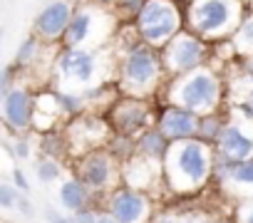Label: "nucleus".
<instances>
[{"mask_svg": "<svg viewBox=\"0 0 253 223\" xmlns=\"http://www.w3.org/2000/svg\"><path fill=\"white\" fill-rule=\"evenodd\" d=\"M213 144L191 137L169 142L167 154L162 159V179L164 186L176 196H194L199 193L213 174Z\"/></svg>", "mask_w": 253, "mask_h": 223, "instance_id": "nucleus-1", "label": "nucleus"}, {"mask_svg": "<svg viewBox=\"0 0 253 223\" xmlns=\"http://www.w3.org/2000/svg\"><path fill=\"white\" fill-rule=\"evenodd\" d=\"M117 55L109 47H65L52 57L50 74L55 77V92L82 94L92 87L107 82V74H114Z\"/></svg>", "mask_w": 253, "mask_h": 223, "instance_id": "nucleus-2", "label": "nucleus"}, {"mask_svg": "<svg viewBox=\"0 0 253 223\" xmlns=\"http://www.w3.org/2000/svg\"><path fill=\"white\" fill-rule=\"evenodd\" d=\"M117 89L126 97H142L152 99L167 82L159 50L142 42L139 37H132L126 42H117Z\"/></svg>", "mask_w": 253, "mask_h": 223, "instance_id": "nucleus-3", "label": "nucleus"}, {"mask_svg": "<svg viewBox=\"0 0 253 223\" xmlns=\"http://www.w3.org/2000/svg\"><path fill=\"white\" fill-rule=\"evenodd\" d=\"M164 97H167V104L184 107L201 117L221 107L223 82L216 74V70H211L209 65H201L191 72L169 77L164 82Z\"/></svg>", "mask_w": 253, "mask_h": 223, "instance_id": "nucleus-4", "label": "nucleus"}, {"mask_svg": "<svg viewBox=\"0 0 253 223\" xmlns=\"http://www.w3.org/2000/svg\"><path fill=\"white\" fill-rule=\"evenodd\" d=\"M243 15V0H189L184 8V28L206 42H221L231 37Z\"/></svg>", "mask_w": 253, "mask_h": 223, "instance_id": "nucleus-5", "label": "nucleus"}, {"mask_svg": "<svg viewBox=\"0 0 253 223\" xmlns=\"http://www.w3.org/2000/svg\"><path fill=\"white\" fill-rule=\"evenodd\" d=\"M119 20L112 8L97 3H77L60 45L65 47H109L119 33Z\"/></svg>", "mask_w": 253, "mask_h": 223, "instance_id": "nucleus-6", "label": "nucleus"}, {"mask_svg": "<svg viewBox=\"0 0 253 223\" xmlns=\"http://www.w3.org/2000/svg\"><path fill=\"white\" fill-rule=\"evenodd\" d=\"M132 25L142 42L162 50L179 30H184V8L179 0H144Z\"/></svg>", "mask_w": 253, "mask_h": 223, "instance_id": "nucleus-7", "label": "nucleus"}, {"mask_svg": "<svg viewBox=\"0 0 253 223\" xmlns=\"http://www.w3.org/2000/svg\"><path fill=\"white\" fill-rule=\"evenodd\" d=\"M72 174H75L97 198H104L109 191H114V188L122 184V164H119L104 147L75 156V161H72Z\"/></svg>", "mask_w": 253, "mask_h": 223, "instance_id": "nucleus-8", "label": "nucleus"}, {"mask_svg": "<svg viewBox=\"0 0 253 223\" xmlns=\"http://www.w3.org/2000/svg\"><path fill=\"white\" fill-rule=\"evenodd\" d=\"M159 57H162L164 74L169 79V77H176V74H184V72H191V70L206 65L209 62V42L184 28L159 50Z\"/></svg>", "mask_w": 253, "mask_h": 223, "instance_id": "nucleus-9", "label": "nucleus"}, {"mask_svg": "<svg viewBox=\"0 0 253 223\" xmlns=\"http://www.w3.org/2000/svg\"><path fill=\"white\" fill-rule=\"evenodd\" d=\"M107 122H109L112 132L137 139L142 132H147L149 127L157 124V114H154L149 99L119 94L112 102V107L107 109Z\"/></svg>", "mask_w": 253, "mask_h": 223, "instance_id": "nucleus-10", "label": "nucleus"}, {"mask_svg": "<svg viewBox=\"0 0 253 223\" xmlns=\"http://www.w3.org/2000/svg\"><path fill=\"white\" fill-rule=\"evenodd\" d=\"M65 137H67V151L75 159L84 151L104 147L107 139L112 137V127L104 117L97 114V112H82V114L70 119Z\"/></svg>", "mask_w": 253, "mask_h": 223, "instance_id": "nucleus-11", "label": "nucleus"}, {"mask_svg": "<svg viewBox=\"0 0 253 223\" xmlns=\"http://www.w3.org/2000/svg\"><path fill=\"white\" fill-rule=\"evenodd\" d=\"M213 151L221 159L241 161L253 156V117L238 109V114H231L213 142Z\"/></svg>", "mask_w": 253, "mask_h": 223, "instance_id": "nucleus-12", "label": "nucleus"}, {"mask_svg": "<svg viewBox=\"0 0 253 223\" xmlns=\"http://www.w3.org/2000/svg\"><path fill=\"white\" fill-rule=\"evenodd\" d=\"M104 211L117 221V223H149L154 216L152 196L137 188H129L119 184L114 191H109L104 198Z\"/></svg>", "mask_w": 253, "mask_h": 223, "instance_id": "nucleus-13", "label": "nucleus"}, {"mask_svg": "<svg viewBox=\"0 0 253 223\" xmlns=\"http://www.w3.org/2000/svg\"><path fill=\"white\" fill-rule=\"evenodd\" d=\"M33 112H35V97L28 87L15 84L5 99L0 102V122L3 127L15 134H28L33 129Z\"/></svg>", "mask_w": 253, "mask_h": 223, "instance_id": "nucleus-14", "label": "nucleus"}, {"mask_svg": "<svg viewBox=\"0 0 253 223\" xmlns=\"http://www.w3.org/2000/svg\"><path fill=\"white\" fill-rule=\"evenodd\" d=\"M72 10H75L72 0H50L33 20V35H38L45 45H60L70 25Z\"/></svg>", "mask_w": 253, "mask_h": 223, "instance_id": "nucleus-15", "label": "nucleus"}, {"mask_svg": "<svg viewBox=\"0 0 253 223\" xmlns=\"http://www.w3.org/2000/svg\"><path fill=\"white\" fill-rule=\"evenodd\" d=\"M211 179H216L221 186L233 188L243 196H253V156L241 159V161H228V159L213 156Z\"/></svg>", "mask_w": 253, "mask_h": 223, "instance_id": "nucleus-16", "label": "nucleus"}, {"mask_svg": "<svg viewBox=\"0 0 253 223\" xmlns=\"http://www.w3.org/2000/svg\"><path fill=\"white\" fill-rule=\"evenodd\" d=\"M169 142H179V139H191L196 137L199 129V114L176 107V104H164V109L157 114V124H154Z\"/></svg>", "mask_w": 253, "mask_h": 223, "instance_id": "nucleus-17", "label": "nucleus"}, {"mask_svg": "<svg viewBox=\"0 0 253 223\" xmlns=\"http://www.w3.org/2000/svg\"><path fill=\"white\" fill-rule=\"evenodd\" d=\"M122 184L129 186V188H137V191L149 193L157 184H164V179H162V164L134 154V156H129L126 161H122Z\"/></svg>", "mask_w": 253, "mask_h": 223, "instance_id": "nucleus-18", "label": "nucleus"}, {"mask_svg": "<svg viewBox=\"0 0 253 223\" xmlns=\"http://www.w3.org/2000/svg\"><path fill=\"white\" fill-rule=\"evenodd\" d=\"M94 201H97V196H94L75 174L67 176V179H60L57 203H60L62 211L75 213V211H80V208H84V206H94Z\"/></svg>", "mask_w": 253, "mask_h": 223, "instance_id": "nucleus-19", "label": "nucleus"}, {"mask_svg": "<svg viewBox=\"0 0 253 223\" xmlns=\"http://www.w3.org/2000/svg\"><path fill=\"white\" fill-rule=\"evenodd\" d=\"M167 147H169V139L157 127H149L147 132H142L134 139V154H139L144 159H152V161H159V164L167 154Z\"/></svg>", "mask_w": 253, "mask_h": 223, "instance_id": "nucleus-20", "label": "nucleus"}, {"mask_svg": "<svg viewBox=\"0 0 253 223\" xmlns=\"http://www.w3.org/2000/svg\"><path fill=\"white\" fill-rule=\"evenodd\" d=\"M228 42H231L236 57H248L253 52V13H246L243 15V20L238 23V28L231 33Z\"/></svg>", "mask_w": 253, "mask_h": 223, "instance_id": "nucleus-21", "label": "nucleus"}, {"mask_svg": "<svg viewBox=\"0 0 253 223\" xmlns=\"http://www.w3.org/2000/svg\"><path fill=\"white\" fill-rule=\"evenodd\" d=\"M45 47H50V45H45L38 35H28V37L18 45L15 57H13V65H15L18 70H28V67H33V65L40 60V52H42Z\"/></svg>", "mask_w": 253, "mask_h": 223, "instance_id": "nucleus-22", "label": "nucleus"}, {"mask_svg": "<svg viewBox=\"0 0 253 223\" xmlns=\"http://www.w3.org/2000/svg\"><path fill=\"white\" fill-rule=\"evenodd\" d=\"M38 149H40V156H52V159H65V154H70L67 137L60 134L57 129L38 134Z\"/></svg>", "mask_w": 253, "mask_h": 223, "instance_id": "nucleus-23", "label": "nucleus"}, {"mask_svg": "<svg viewBox=\"0 0 253 223\" xmlns=\"http://www.w3.org/2000/svg\"><path fill=\"white\" fill-rule=\"evenodd\" d=\"M226 119H228V117L218 114V109H216V112H209V114H201V117H199L196 137H199V139H204V142H209V144H213V142L218 139V134H221V129H223Z\"/></svg>", "mask_w": 253, "mask_h": 223, "instance_id": "nucleus-24", "label": "nucleus"}, {"mask_svg": "<svg viewBox=\"0 0 253 223\" xmlns=\"http://www.w3.org/2000/svg\"><path fill=\"white\" fill-rule=\"evenodd\" d=\"M35 176L40 184L50 186V184H57L62 179V164L60 159H52V156H40L35 161Z\"/></svg>", "mask_w": 253, "mask_h": 223, "instance_id": "nucleus-25", "label": "nucleus"}, {"mask_svg": "<svg viewBox=\"0 0 253 223\" xmlns=\"http://www.w3.org/2000/svg\"><path fill=\"white\" fill-rule=\"evenodd\" d=\"M104 149H107V151L122 164V161L129 159V156H134V137H126V134H117V132H112V137L107 139Z\"/></svg>", "mask_w": 253, "mask_h": 223, "instance_id": "nucleus-26", "label": "nucleus"}, {"mask_svg": "<svg viewBox=\"0 0 253 223\" xmlns=\"http://www.w3.org/2000/svg\"><path fill=\"white\" fill-rule=\"evenodd\" d=\"M142 5H144V0H114L112 10H114L117 20L122 25H126V23H134V18L139 15Z\"/></svg>", "mask_w": 253, "mask_h": 223, "instance_id": "nucleus-27", "label": "nucleus"}, {"mask_svg": "<svg viewBox=\"0 0 253 223\" xmlns=\"http://www.w3.org/2000/svg\"><path fill=\"white\" fill-rule=\"evenodd\" d=\"M15 72H18V67H15L13 62H10V65H5V67H0V102H3V99H5V94L18 84V82H15V79H18V74H15Z\"/></svg>", "mask_w": 253, "mask_h": 223, "instance_id": "nucleus-28", "label": "nucleus"}, {"mask_svg": "<svg viewBox=\"0 0 253 223\" xmlns=\"http://www.w3.org/2000/svg\"><path fill=\"white\" fill-rule=\"evenodd\" d=\"M18 196H20V191H18L13 184L0 181V211H10V208H15Z\"/></svg>", "mask_w": 253, "mask_h": 223, "instance_id": "nucleus-29", "label": "nucleus"}, {"mask_svg": "<svg viewBox=\"0 0 253 223\" xmlns=\"http://www.w3.org/2000/svg\"><path fill=\"white\" fill-rule=\"evenodd\" d=\"M13 154H15L18 159H30V154H33V142H30L28 134H15Z\"/></svg>", "mask_w": 253, "mask_h": 223, "instance_id": "nucleus-30", "label": "nucleus"}, {"mask_svg": "<svg viewBox=\"0 0 253 223\" xmlns=\"http://www.w3.org/2000/svg\"><path fill=\"white\" fill-rule=\"evenodd\" d=\"M236 223H253V196L238 203V208H236Z\"/></svg>", "mask_w": 253, "mask_h": 223, "instance_id": "nucleus-31", "label": "nucleus"}, {"mask_svg": "<svg viewBox=\"0 0 253 223\" xmlns=\"http://www.w3.org/2000/svg\"><path fill=\"white\" fill-rule=\"evenodd\" d=\"M45 221H47V223H75L72 213L60 211V208H52V206L45 208Z\"/></svg>", "mask_w": 253, "mask_h": 223, "instance_id": "nucleus-32", "label": "nucleus"}, {"mask_svg": "<svg viewBox=\"0 0 253 223\" xmlns=\"http://www.w3.org/2000/svg\"><path fill=\"white\" fill-rule=\"evenodd\" d=\"M97 211H99V208H94V206H84V208L75 211V213H72V218H75V223H94Z\"/></svg>", "mask_w": 253, "mask_h": 223, "instance_id": "nucleus-33", "label": "nucleus"}, {"mask_svg": "<svg viewBox=\"0 0 253 223\" xmlns=\"http://www.w3.org/2000/svg\"><path fill=\"white\" fill-rule=\"evenodd\" d=\"M13 186L20 191V193H30V181H28V176H25V171L18 166V169H13Z\"/></svg>", "mask_w": 253, "mask_h": 223, "instance_id": "nucleus-34", "label": "nucleus"}, {"mask_svg": "<svg viewBox=\"0 0 253 223\" xmlns=\"http://www.w3.org/2000/svg\"><path fill=\"white\" fill-rule=\"evenodd\" d=\"M246 82H248V89H246V99H243L241 109L246 112V114H251V117H253V77H251V74H246Z\"/></svg>", "mask_w": 253, "mask_h": 223, "instance_id": "nucleus-35", "label": "nucleus"}, {"mask_svg": "<svg viewBox=\"0 0 253 223\" xmlns=\"http://www.w3.org/2000/svg\"><path fill=\"white\" fill-rule=\"evenodd\" d=\"M15 208L25 216V218H30L33 213H35V206H33V201L28 198V193H20L18 196V203H15Z\"/></svg>", "mask_w": 253, "mask_h": 223, "instance_id": "nucleus-36", "label": "nucleus"}, {"mask_svg": "<svg viewBox=\"0 0 253 223\" xmlns=\"http://www.w3.org/2000/svg\"><path fill=\"white\" fill-rule=\"evenodd\" d=\"M149 223H179V216L176 213H154L149 218Z\"/></svg>", "mask_w": 253, "mask_h": 223, "instance_id": "nucleus-37", "label": "nucleus"}, {"mask_svg": "<svg viewBox=\"0 0 253 223\" xmlns=\"http://www.w3.org/2000/svg\"><path fill=\"white\" fill-rule=\"evenodd\" d=\"M211 218L209 216H201V213H184L179 216V223H209Z\"/></svg>", "mask_w": 253, "mask_h": 223, "instance_id": "nucleus-38", "label": "nucleus"}, {"mask_svg": "<svg viewBox=\"0 0 253 223\" xmlns=\"http://www.w3.org/2000/svg\"><path fill=\"white\" fill-rule=\"evenodd\" d=\"M94 223H117V221H114V218H112V216H109L104 208H99V211H97V218H94Z\"/></svg>", "mask_w": 253, "mask_h": 223, "instance_id": "nucleus-39", "label": "nucleus"}, {"mask_svg": "<svg viewBox=\"0 0 253 223\" xmlns=\"http://www.w3.org/2000/svg\"><path fill=\"white\" fill-rule=\"evenodd\" d=\"M243 60V74H251L253 77V52L248 57H241Z\"/></svg>", "mask_w": 253, "mask_h": 223, "instance_id": "nucleus-40", "label": "nucleus"}, {"mask_svg": "<svg viewBox=\"0 0 253 223\" xmlns=\"http://www.w3.org/2000/svg\"><path fill=\"white\" fill-rule=\"evenodd\" d=\"M89 3H97V5H104V8H112L114 0H89Z\"/></svg>", "mask_w": 253, "mask_h": 223, "instance_id": "nucleus-41", "label": "nucleus"}, {"mask_svg": "<svg viewBox=\"0 0 253 223\" xmlns=\"http://www.w3.org/2000/svg\"><path fill=\"white\" fill-rule=\"evenodd\" d=\"M209 223H233V221H228V218H211Z\"/></svg>", "mask_w": 253, "mask_h": 223, "instance_id": "nucleus-42", "label": "nucleus"}, {"mask_svg": "<svg viewBox=\"0 0 253 223\" xmlns=\"http://www.w3.org/2000/svg\"><path fill=\"white\" fill-rule=\"evenodd\" d=\"M246 3H248V13H253V0H246Z\"/></svg>", "mask_w": 253, "mask_h": 223, "instance_id": "nucleus-43", "label": "nucleus"}, {"mask_svg": "<svg viewBox=\"0 0 253 223\" xmlns=\"http://www.w3.org/2000/svg\"><path fill=\"white\" fill-rule=\"evenodd\" d=\"M0 40H3V30H0Z\"/></svg>", "mask_w": 253, "mask_h": 223, "instance_id": "nucleus-44", "label": "nucleus"}, {"mask_svg": "<svg viewBox=\"0 0 253 223\" xmlns=\"http://www.w3.org/2000/svg\"><path fill=\"white\" fill-rule=\"evenodd\" d=\"M0 223H3V221H0Z\"/></svg>", "mask_w": 253, "mask_h": 223, "instance_id": "nucleus-45", "label": "nucleus"}]
</instances>
